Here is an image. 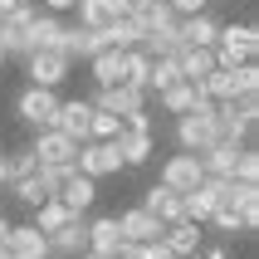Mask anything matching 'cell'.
Here are the masks:
<instances>
[{"mask_svg": "<svg viewBox=\"0 0 259 259\" xmlns=\"http://www.w3.org/2000/svg\"><path fill=\"white\" fill-rule=\"evenodd\" d=\"M215 69H240V64H249V59L259 54V29H254V20H240V25H220V34H215Z\"/></svg>", "mask_w": 259, "mask_h": 259, "instance_id": "1", "label": "cell"}, {"mask_svg": "<svg viewBox=\"0 0 259 259\" xmlns=\"http://www.w3.org/2000/svg\"><path fill=\"white\" fill-rule=\"evenodd\" d=\"M210 113H215V103H210V98L201 93L191 113H181V117H176V147H181V152L201 157L205 147L215 142V137H210Z\"/></svg>", "mask_w": 259, "mask_h": 259, "instance_id": "2", "label": "cell"}, {"mask_svg": "<svg viewBox=\"0 0 259 259\" xmlns=\"http://www.w3.org/2000/svg\"><path fill=\"white\" fill-rule=\"evenodd\" d=\"M15 113H20V122H25L29 132L54 127V113H59V88H34V83H29L25 93L15 98Z\"/></svg>", "mask_w": 259, "mask_h": 259, "instance_id": "3", "label": "cell"}, {"mask_svg": "<svg viewBox=\"0 0 259 259\" xmlns=\"http://www.w3.org/2000/svg\"><path fill=\"white\" fill-rule=\"evenodd\" d=\"M73 171H78V176H88V181H103V176L127 171V166H122V157H117V142H78Z\"/></svg>", "mask_w": 259, "mask_h": 259, "instance_id": "4", "label": "cell"}, {"mask_svg": "<svg viewBox=\"0 0 259 259\" xmlns=\"http://www.w3.org/2000/svg\"><path fill=\"white\" fill-rule=\"evenodd\" d=\"M29 157H34V166H73L78 142H69L59 127H44V132L29 137Z\"/></svg>", "mask_w": 259, "mask_h": 259, "instance_id": "5", "label": "cell"}, {"mask_svg": "<svg viewBox=\"0 0 259 259\" xmlns=\"http://www.w3.org/2000/svg\"><path fill=\"white\" fill-rule=\"evenodd\" d=\"M205 181V166H201V157H191V152H171V157L161 161V186L166 191H196Z\"/></svg>", "mask_w": 259, "mask_h": 259, "instance_id": "6", "label": "cell"}, {"mask_svg": "<svg viewBox=\"0 0 259 259\" xmlns=\"http://www.w3.org/2000/svg\"><path fill=\"white\" fill-rule=\"evenodd\" d=\"M69 69H73V59L54 54V49H34V54L25 59V73H29L34 88H59L64 78H69Z\"/></svg>", "mask_w": 259, "mask_h": 259, "instance_id": "7", "label": "cell"}, {"mask_svg": "<svg viewBox=\"0 0 259 259\" xmlns=\"http://www.w3.org/2000/svg\"><path fill=\"white\" fill-rule=\"evenodd\" d=\"M88 103H93L98 113L127 117V113H142V108H147V93H142V88H127V83H113V88H93Z\"/></svg>", "mask_w": 259, "mask_h": 259, "instance_id": "8", "label": "cell"}, {"mask_svg": "<svg viewBox=\"0 0 259 259\" xmlns=\"http://www.w3.org/2000/svg\"><path fill=\"white\" fill-rule=\"evenodd\" d=\"M49 254H54V259L88 254V215H69V220H64V225L49 235Z\"/></svg>", "mask_w": 259, "mask_h": 259, "instance_id": "9", "label": "cell"}, {"mask_svg": "<svg viewBox=\"0 0 259 259\" xmlns=\"http://www.w3.org/2000/svg\"><path fill=\"white\" fill-rule=\"evenodd\" d=\"M117 220V235H122V245H147V240H161V225L152 210H142V205H132V210H122V215H113Z\"/></svg>", "mask_w": 259, "mask_h": 259, "instance_id": "10", "label": "cell"}, {"mask_svg": "<svg viewBox=\"0 0 259 259\" xmlns=\"http://www.w3.org/2000/svg\"><path fill=\"white\" fill-rule=\"evenodd\" d=\"M88 117H93V103L88 98H59L54 127L69 137V142H88Z\"/></svg>", "mask_w": 259, "mask_h": 259, "instance_id": "11", "label": "cell"}, {"mask_svg": "<svg viewBox=\"0 0 259 259\" xmlns=\"http://www.w3.org/2000/svg\"><path fill=\"white\" fill-rule=\"evenodd\" d=\"M176 34H181L186 49H215L220 20H215L210 10H205V15H181V20H176Z\"/></svg>", "mask_w": 259, "mask_h": 259, "instance_id": "12", "label": "cell"}, {"mask_svg": "<svg viewBox=\"0 0 259 259\" xmlns=\"http://www.w3.org/2000/svg\"><path fill=\"white\" fill-rule=\"evenodd\" d=\"M142 210H152L161 225H176V220H186V196H181V191H166V186L157 181V186H147Z\"/></svg>", "mask_w": 259, "mask_h": 259, "instance_id": "13", "label": "cell"}, {"mask_svg": "<svg viewBox=\"0 0 259 259\" xmlns=\"http://www.w3.org/2000/svg\"><path fill=\"white\" fill-rule=\"evenodd\" d=\"M161 245L171 249V259L201 254V245H205V225H196V220H176V225H166V230H161Z\"/></svg>", "mask_w": 259, "mask_h": 259, "instance_id": "14", "label": "cell"}, {"mask_svg": "<svg viewBox=\"0 0 259 259\" xmlns=\"http://www.w3.org/2000/svg\"><path fill=\"white\" fill-rule=\"evenodd\" d=\"M0 245L10 249V259H44V254H49V240H44L29 220H25V225H10Z\"/></svg>", "mask_w": 259, "mask_h": 259, "instance_id": "15", "label": "cell"}, {"mask_svg": "<svg viewBox=\"0 0 259 259\" xmlns=\"http://www.w3.org/2000/svg\"><path fill=\"white\" fill-rule=\"evenodd\" d=\"M117 249H122L117 220H113V215H88V254H98V259H117Z\"/></svg>", "mask_w": 259, "mask_h": 259, "instance_id": "16", "label": "cell"}, {"mask_svg": "<svg viewBox=\"0 0 259 259\" xmlns=\"http://www.w3.org/2000/svg\"><path fill=\"white\" fill-rule=\"evenodd\" d=\"M93 196H98V181H88V176H69L64 186H59L54 201L69 210V215H88L93 210Z\"/></svg>", "mask_w": 259, "mask_h": 259, "instance_id": "17", "label": "cell"}, {"mask_svg": "<svg viewBox=\"0 0 259 259\" xmlns=\"http://www.w3.org/2000/svg\"><path fill=\"white\" fill-rule=\"evenodd\" d=\"M235 161H240V147H235V142H210L201 152L205 176H220V181H230V176H235Z\"/></svg>", "mask_w": 259, "mask_h": 259, "instance_id": "18", "label": "cell"}, {"mask_svg": "<svg viewBox=\"0 0 259 259\" xmlns=\"http://www.w3.org/2000/svg\"><path fill=\"white\" fill-rule=\"evenodd\" d=\"M5 191H10L15 201L25 205V210H34V205H44V201H54V191H49L44 171H34V176H20V181H10Z\"/></svg>", "mask_w": 259, "mask_h": 259, "instance_id": "19", "label": "cell"}, {"mask_svg": "<svg viewBox=\"0 0 259 259\" xmlns=\"http://www.w3.org/2000/svg\"><path fill=\"white\" fill-rule=\"evenodd\" d=\"M117 157H122V166H147V161L157 157V137L122 132V137H117Z\"/></svg>", "mask_w": 259, "mask_h": 259, "instance_id": "20", "label": "cell"}, {"mask_svg": "<svg viewBox=\"0 0 259 259\" xmlns=\"http://www.w3.org/2000/svg\"><path fill=\"white\" fill-rule=\"evenodd\" d=\"M88 73H93V88L122 83V49H103V54H93V59H88Z\"/></svg>", "mask_w": 259, "mask_h": 259, "instance_id": "21", "label": "cell"}, {"mask_svg": "<svg viewBox=\"0 0 259 259\" xmlns=\"http://www.w3.org/2000/svg\"><path fill=\"white\" fill-rule=\"evenodd\" d=\"M176 69L186 83H205V73H215V54L210 49H181L176 54Z\"/></svg>", "mask_w": 259, "mask_h": 259, "instance_id": "22", "label": "cell"}, {"mask_svg": "<svg viewBox=\"0 0 259 259\" xmlns=\"http://www.w3.org/2000/svg\"><path fill=\"white\" fill-rule=\"evenodd\" d=\"M196 98H201V83H186V78H181V83H171L166 88V93H157V103H161V113H191V108H196Z\"/></svg>", "mask_w": 259, "mask_h": 259, "instance_id": "23", "label": "cell"}, {"mask_svg": "<svg viewBox=\"0 0 259 259\" xmlns=\"http://www.w3.org/2000/svg\"><path fill=\"white\" fill-rule=\"evenodd\" d=\"M73 15H78V29H108V25L117 20L113 0H78Z\"/></svg>", "mask_w": 259, "mask_h": 259, "instance_id": "24", "label": "cell"}, {"mask_svg": "<svg viewBox=\"0 0 259 259\" xmlns=\"http://www.w3.org/2000/svg\"><path fill=\"white\" fill-rule=\"evenodd\" d=\"M201 93H205L210 103H230L235 93H245V88H240V73H235V69H215V73H205Z\"/></svg>", "mask_w": 259, "mask_h": 259, "instance_id": "25", "label": "cell"}, {"mask_svg": "<svg viewBox=\"0 0 259 259\" xmlns=\"http://www.w3.org/2000/svg\"><path fill=\"white\" fill-rule=\"evenodd\" d=\"M142 34H147V25H142V20H132V15H117L113 25H108V44H113V49H137Z\"/></svg>", "mask_w": 259, "mask_h": 259, "instance_id": "26", "label": "cell"}, {"mask_svg": "<svg viewBox=\"0 0 259 259\" xmlns=\"http://www.w3.org/2000/svg\"><path fill=\"white\" fill-rule=\"evenodd\" d=\"M210 210H215V191H210V181H201L196 191H186V220L205 225V220H210Z\"/></svg>", "mask_w": 259, "mask_h": 259, "instance_id": "27", "label": "cell"}, {"mask_svg": "<svg viewBox=\"0 0 259 259\" xmlns=\"http://www.w3.org/2000/svg\"><path fill=\"white\" fill-rule=\"evenodd\" d=\"M147 69H152V59L142 49H122V83L127 88H142L147 93Z\"/></svg>", "mask_w": 259, "mask_h": 259, "instance_id": "28", "label": "cell"}, {"mask_svg": "<svg viewBox=\"0 0 259 259\" xmlns=\"http://www.w3.org/2000/svg\"><path fill=\"white\" fill-rule=\"evenodd\" d=\"M171 83H181L176 59H152V69H147V93H166Z\"/></svg>", "mask_w": 259, "mask_h": 259, "instance_id": "29", "label": "cell"}, {"mask_svg": "<svg viewBox=\"0 0 259 259\" xmlns=\"http://www.w3.org/2000/svg\"><path fill=\"white\" fill-rule=\"evenodd\" d=\"M117 137H122V117L93 108V117H88V142H117Z\"/></svg>", "mask_w": 259, "mask_h": 259, "instance_id": "30", "label": "cell"}, {"mask_svg": "<svg viewBox=\"0 0 259 259\" xmlns=\"http://www.w3.org/2000/svg\"><path fill=\"white\" fill-rule=\"evenodd\" d=\"M64 220H69V210H64V205H59V201H44V205H34V220H29V225H34V230L49 240V235H54Z\"/></svg>", "mask_w": 259, "mask_h": 259, "instance_id": "31", "label": "cell"}, {"mask_svg": "<svg viewBox=\"0 0 259 259\" xmlns=\"http://www.w3.org/2000/svg\"><path fill=\"white\" fill-rule=\"evenodd\" d=\"M39 166H34V157H29V147H20V152H5V176L10 181H20V176H34ZM5 181V186H10Z\"/></svg>", "mask_w": 259, "mask_h": 259, "instance_id": "32", "label": "cell"}, {"mask_svg": "<svg viewBox=\"0 0 259 259\" xmlns=\"http://www.w3.org/2000/svg\"><path fill=\"white\" fill-rule=\"evenodd\" d=\"M176 20H181V15H176L166 0H152V5H147V15H142L147 29H176Z\"/></svg>", "mask_w": 259, "mask_h": 259, "instance_id": "33", "label": "cell"}, {"mask_svg": "<svg viewBox=\"0 0 259 259\" xmlns=\"http://www.w3.org/2000/svg\"><path fill=\"white\" fill-rule=\"evenodd\" d=\"M117 259H171V249L161 245V240H147V245H122Z\"/></svg>", "mask_w": 259, "mask_h": 259, "instance_id": "34", "label": "cell"}, {"mask_svg": "<svg viewBox=\"0 0 259 259\" xmlns=\"http://www.w3.org/2000/svg\"><path fill=\"white\" fill-rule=\"evenodd\" d=\"M205 230H215V235H240V210H210V220H205Z\"/></svg>", "mask_w": 259, "mask_h": 259, "instance_id": "35", "label": "cell"}, {"mask_svg": "<svg viewBox=\"0 0 259 259\" xmlns=\"http://www.w3.org/2000/svg\"><path fill=\"white\" fill-rule=\"evenodd\" d=\"M230 181H249V186H259V152H245L240 147V161H235V176Z\"/></svg>", "mask_w": 259, "mask_h": 259, "instance_id": "36", "label": "cell"}, {"mask_svg": "<svg viewBox=\"0 0 259 259\" xmlns=\"http://www.w3.org/2000/svg\"><path fill=\"white\" fill-rule=\"evenodd\" d=\"M230 113L240 122H259V93H235L230 98Z\"/></svg>", "mask_w": 259, "mask_h": 259, "instance_id": "37", "label": "cell"}, {"mask_svg": "<svg viewBox=\"0 0 259 259\" xmlns=\"http://www.w3.org/2000/svg\"><path fill=\"white\" fill-rule=\"evenodd\" d=\"M122 132H142V137H157V122H152V113H127L122 117Z\"/></svg>", "mask_w": 259, "mask_h": 259, "instance_id": "38", "label": "cell"}, {"mask_svg": "<svg viewBox=\"0 0 259 259\" xmlns=\"http://www.w3.org/2000/svg\"><path fill=\"white\" fill-rule=\"evenodd\" d=\"M235 73H240V88H245V93H259V64H254V59H249V64H240Z\"/></svg>", "mask_w": 259, "mask_h": 259, "instance_id": "39", "label": "cell"}, {"mask_svg": "<svg viewBox=\"0 0 259 259\" xmlns=\"http://www.w3.org/2000/svg\"><path fill=\"white\" fill-rule=\"evenodd\" d=\"M147 5H152V0H113V10H117V15H132V20H142Z\"/></svg>", "mask_w": 259, "mask_h": 259, "instance_id": "40", "label": "cell"}, {"mask_svg": "<svg viewBox=\"0 0 259 259\" xmlns=\"http://www.w3.org/2000/svg\"><path fill=\"white\" fill-rule=\"evenodd\" d=\"M166 5H171L176 15H205L210 10V0H166Z\"/></svg>", "mask_w": 259, "mask_h": 259, "instance_id": "41", "label": "cell"}, {"mask_svg": "<svg viewBox=\"0 0 259 259\" xmlns=\"http://www.w3.org/2000/svg\"><path fill=\"white\" fill-rule=\"evenodd\" d=\"M78 0H39V10H49V15H69Z\"/></svg>", "mask_w": 259, "mask_h": 259, "instance_id": "42", "label": "cell"}, {"mask_svg": "<svg viewBox=\"0 0 259 259\" xmlns=\"http://www.w3.org/2000/svg\"><path fill=\"white\" fill-rule=\"evenodd\" d=\"M20 5H29V0H0V20H10V15L20 10Z\"/></svg>", "mask_w": 259, "mask_h": 259, "instance_id": "43", "label": "cell"}, {"mask_svg": "<svg viewBox=\"0 0 259 259\" xmlns=\"http://www.w3.org/2000/svg\"><path fill=\"white\" fill-rule=\"evenodd\" d=\"M201 259H230V249H225V245H210V249H201Z\"/></svg>", "mask_w": 259, "mask_h": 259, "instance_id": "44", "label": "cell"}, {"mask_svg": "<svg viewBox=\"0 0 259 259\" xmlns=\"http://www.w3.org/2000/svg\"><path fill=\"white\" fill-rule=\"evenodd\" d=\"M5 181H10V176H5V152H0V191H5Z\"/></svg>", "mask_w": 259, "mask_h": 259, "instance_id": "45", "label": "cell"}, {"mask_svg": "<svg viewBox=\"0 0 259 259\" xmlns=\"http://www.w3.org/2000/svg\"><path fill=\"white\" fill-rule=\"evenodd\" d=\"M5 230H10V220H5V215H0V240H5Z\"/></svg>", "mask_w": 259, "mask_h": 259, "instance_id": "46", "label": "cell"}, {"mask_svg": "<svg viewBox=\"0 0 259 259\" xmlns=\"http://www.w3.org/2000/svg\"><path fill=\"white\" fill-rule=\"evenodd\" d=\"M0 259H10V249H5V245H0Z\"/></svg>", "mask_w": 259, "mask_h": 259, "instance_id": "47", "label": "cell"}, {"mask_svg": "<svg viewBox=\"0 0 259 259\" xmlns=\"http://www.w3.org/2000/svg\"><path fill=\"white\" fill-rule=\"evenodd\" d=\"M0 69H5V49H0Z\"/></svg>", "mask_w": 259, "mask_h": 259, "instance_id": "48", "label": "cell"}, {"mask_svg": "<svg viewBox=\"0 0 259 259\" xmlns=\"http://www.w3.org/2000/svg\"><path fill=\"white\" fill-rule=\"evenodd\" d=\"M186 259H201V254H186Z\"/></svg>", "mask_w": 259, "mask_h": 259, "instance_id": "49", "label": "cell"}, {"mask_svg": "<svg viewBox=\"0 0 259 259\" xmlns=\"http://www.w3.org/2000/svg\"><path fill=\"white\" fill-rule=\"evenodd\" d=\"M29 5H39V0H29Z\"/></svg>", "mask_w": 259, "mask_h": 259, "instance_id": "50", "label": "cell"}, {"mask_svg": "<svg viewBox=\"0 0 259 259\" xmlns=\"http://www.w3.org/2000/svg\"><path fill=\"white\" fill-rule=\"evenodd\" d=\"M44 259H54V254H44Z\"/></svg>", "mask_w": 259, "mask_h": 259, "instance_id": "51", "label": "cell"}, {"mask_svg": "<svg viewBox=\"0 0 259 259\" xmlns=\"http://www.w3.org/2000/svg\"><path fill=\"white\" fill-rule=\"evenodd\" d=\"M78 259H88V254H78Z\"/></svg>", "mask_w": 259, "mask_h": 259, "instance_id": "52", "label": "cell"}]
</instances>
